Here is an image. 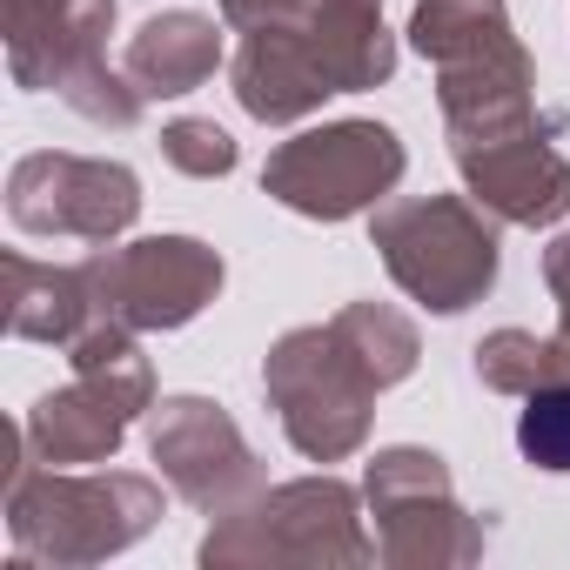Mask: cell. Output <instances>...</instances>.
I'll list each match as a JSON object with an SVG mask.
<instances>
[{"instance_id":"cell-1","label":"cell","mask_w":570,"mask_h":570,"mask_svg":"<svg viewBox=\"0 0 570 570\" xmlns=\"http://www.w3.org/2000/svg\"><path fill=\"white\" fill-rule=\"evenodd\" d=\"M168 483L141 470H48L21 450L8 470V543L14 563H48V570H88L121 550H135L161 517H168Z\"/></svg>"},{"instance_id":"cell-2","label":"cell","mask_w":570,"mask_h":570,"mask_svg":"<svg viewBox=\"0 0 570 570\" xmlns=\"http://www.w3.org/2000/svg\"><path fill=\"white\" fill-rule=\"evenodd\" d=\"M195 557L208 570H363L376 563V530L363 490L316 470L268 483L228 517H208Z\"/></svg>"},{"instance_id":"cell-3","label":"cell","mask_w":570,"mask_h":570,"mask_svg":"<svg viewBox=\"0 0 570 570\" xmlns=\"http://www.w3.org/2000/svg\"><path fill=\"white\" fill-rule=\"evenodd\" d=\"M370 248L383 255L396 289L430 316L476 309L503 275L497 215L476 208L470 195H396V202H383L370 215Z\"/></svg>"},{"instance_id":"cell-4","label":"cell","mask_w":570,"mask_h":570,"mask_svg":"<svg viewBox=\"0 0 570 570\" xmlns=\"http://www.w3.org/2000/svg\"><path fill=\"white\" fill-rule=\"evenodd\" d=\"M262 396L303 463H350L370 450L383 383L363 370V356L330 323H303L268 343Z\"/></svg>"},{"instance_id":"cell-5","label":"cell","mask_w":570,"mask_h":570,"mask_svg":"<svg viewBox=\"0 0 570 570\" xmlns=\"http://www.w3.org/2000/svg\"><path fill=\"white\" fill-rule=\"evenodd\" d=\"M363 503L376 563L390 570H470L490 543L483 517L456 503V476L423 443H390L363 463Z\"/></svg>"},{"instance_id":"cell-6","label":"cell","mask_w":570,"mask_h":570,"mask_svg":"<svg viewBox=\"0 0 570 570\" xmlns=\"http://www.w3.org/2000/svg\"><path fill=\"white\" fill-rule=\"evenodd\" d=\"M410 175V148L390 121H323L275 141L262 161V195L303 222L376 215Z\"/></svg>"},{"instance_id":"cell-7","label":"cell","mask_w":570,"mask_h":570,"mask_svg":"<svg viewBox=\"0 0 570 570\" xmlns=\"http://www.w3.org/2000/svg\"><path fill=\"white\" fill-rule=\"evenodd\" d=\"M95 316L128 323L141 336L188 330L202 309H215L228 262L202 235H141V242H101L81 255Z\"/></svg>"},{"instance_id":"cell-8","label":"cell","mask_w":570,"mask_h":570,"mask_svg":"<svg viewBox=\"0 0 570 570\" xmlns=\"http://www.w3.org/2000/svg\"><path fill=\"white\" fill-rule=\"evenodd\" d=\"M8 222L41 242H121L141 222V175L115 155L35 148L8 168Z\"/></svg>"},{"instance_id":"cell-9","label":"cell","mask_w":570,"mask_h":570,"mask_svg":"<svg viewBox=\"0 0 570 570\" xmlns=\"http://www.w3.org/2000/svg\"><path fill=\"white\" fill-rule=\"evenodd\" d=\"M148 423V456L161 470V483L202 510V517H228L242 510L248 497L268 490V470L255 456V443L242 436V423L215 403V396H155V410L141 416Z\"/></svg>"},{"instance_id":"cell-10","label":"cell","mask_w":570,"mask_h":570,"mask_svg":"<svg viewBox=\"0 0 570 570\" xmlns=\"http://www.w3.org/2000/svg\"><path fill=\"white\" fill-rule=\"evenodd\" d=\"M228 35H268L309 55L336 95H370L396 75V35L383 0H222Z\"/></svg>"},{"instance_id":"cell-11","label":"cell","mask_w":570,"mask_h":570,"mask_svg":"<svg viewBox=\"0 0 570 570\" xmlns=\"http://www.w3.org/2000/svg\"><path fill=\"white\" fill-rule=\"evenodd\" d=\"M563 128H570V115L563 108H543L523 128L476 135V141H450V161L463 175V195L476 208H490L503 228H557L570 215V155L557 148Z\"/></svg>"},{"instance_id":"cell-12","label":"cell","mask_w":570,"mask_h":570,"mask_svg":"<svg viewBox=\"0 0 570 570\" xmlns=\"http://www.w3.org/2000/svg\"><path fill=\"white\" fill-rule=\"evenodd\" d=\"M121 0H0L8 35V75L28 95H75L88 75L108 68Z\"/></svg>"},{"instance_id":"cell-13","label":"cell","mask_w":570,"mask_h":570,"mask_svg":"<svg viewBox=\"0 0 570 570\" xmlns=\"http://www.w3.org/2000/svg\"><path fill=\"white\" fill-rule=\"evenodd\" d=\"M128 430H135V416L108 390L68 376L61 390L35 396V410L21 416V450L35 463H48V470H95V463L121 456Z\"/></svg>"},{"instance_id":"cell-14","label":"cell","mask_w":570,"mask_h":570,"mask_svg":"<svg viewBox=\"0 0 570 570\" xmlns=\"http://www.w3.org/2000/svg\"><path fill=\"white\" fill-rule=\"evenodd\" d=\"M222 61H228V48H222L215 14H188V8L141 21L121 48V68L148 101H188L195 88L215 81Z\"/></svg>"},{"instance_id":"cell-15","label":"cell","mask_w":570,"mask_h":570,"mask_svg":"<svg viewBox=\"0 0 570 570\" xmlns=\"http://www.w3.org/2000/svg\"><path fill=\"white\" fill-rule=\"evenodd\" d=\"M0 282H8V336L14 343H48L68 350L88 323H95V296H88V275L81 262H35L21 248L0 255Z\"/></svg>"},{"instance_id":"cell-16","label":"cell","mask_w":570,"mask_h":570,"mask_svg":"<svg viewBox=\"0 0 570 570\" xmlns=\"http://www.w3.org/2000/svg\"><path fill=\"white\" fill-rule=\"evenodd\" d=\"M403 35H410V48L430 68L497 61V55H517L523 48V35H517V21H510L503 0H416Z\"/></svg>"},{"instance_id":"cell-17","label":"cell","mask_w":570,"mask_h":570,"mask_svg":"<svg viewBox=\"0 0 570 570\" xmlns=\"http://www.w3.org/2000/svg\"><path fill=\"white\" fill-rule=\"evenodd\" d=\"M68 370L95 390H108L128 416H148L155 410V363L141 356V330L128 323H108L95 316L75 343H68Z\"/></svg>"},{"instance_id":"cell-18","label":"cell","mask_w":570,"mask_h":570,"mask_svg":"<svg viewBox=\"0 0 570 570\" xmlns=\"http://www.w3.org/2000/svg\"><path fill=\"white\" fill-rule=\"evenodd\" d=\"M330 330L363 356V370H370L383 390L410 383L416 363H423V336H416V323H410L403 309H390V303H343V309L330 316Z\"/></svg>"},{"instance_id":"cell-19","label":"cell","mask_w":570,"mask_h":570,"mask_svg":"<svg viewBox=\"0 0 570 570\" xmlns=\"http://www.w3.org/2000/svg\"><path fill=\"white\" fill-rule=\"evenodd\" d=\"M470 370L490 396H530L537 383L557 376V356H550V336H530V330H490L476 350H470Z\"/></svg>"},{"instance_id":"cell-20","label":"cell","mask_w":570,"mask_h":570,"mask_svg":"<svg viewBox=\"0 0 570 570\" xmlns=\"http://www.w3.org/2000/svg\"><path fill=\"white\" fill-rule=\"evenodd\" d=\"M517 456L543 476H570V376H550L517 410Z\"/></svg>"},{"instance_id":"cell-21","label":"cell","mask_w":570,"mask_h":570,"mask_svg":"<svg viewBox=\"0 0 570 570\" xmlns=\"http://www.w3.org/2000/svg\"><path fill=\"white\" fill-rule=\"evenodd\" d=\"M161 161H168L175 175H188V181H222V175H235L242 148H235V135H228L222 121H208V115H175V121L161 128Z\"/></svg>"},{"instance_id":"cell-22","label":"cell","mask_w":570,"mask_h":570,"mask_svg":"<svg viewBox=\"0 0 570 570\" xmlns=\"http://www.w3.org/2000/svg\"><path fill=\"white\" fill-rule=\"evenodd\" d=\"M543 289L557 303V330H570V228H557L543 248Z\"/></svg>"},{"instance_id":"cell-23","label":"cell","mask_w":570,"mask_h":570,"mask_svg":"<svg viewBox=\"0 0 570 570\" xmlns=\"http://www.w3.org/2000/svg\"><path fill=\"white\" fill-rule=\"evenodd\" d=\"M550 356H557V376H570V330L550 336Z\"/></svg>"}]
</instances>
